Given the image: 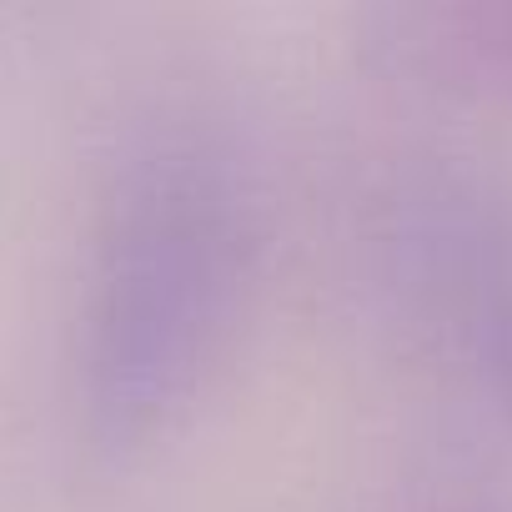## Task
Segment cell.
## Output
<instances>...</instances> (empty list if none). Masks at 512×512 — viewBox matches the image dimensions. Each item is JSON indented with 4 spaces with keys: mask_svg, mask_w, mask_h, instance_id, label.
<instances>
[{
    "mask_svg": "<svg viewBox=\"0 0 512 512\" xmlns=\"http://www.w3.org/2000/svg\"><path fill=\"white\" fill-rule=\"evenodd\" d=\"M392 46L432 76L512 91V0L422 6L392 16Z\"/></svg>",
    "mask_w": 512,
    "mask_h": 512,
    "instance_id": "7a4b0ae2",
    "label": "cell"
},
{
    "mask_svg": "<svg viewBox=\"0 0 512 512\" xmlns=\"http://www.w3.org/2000/svg\"><path fill=\"white\" fill-rule=\"evenodd\" d=\"M477 357H482L492 397L512 412V297H502V302H492L482 312V322H477Z\"/></svg>",
    "mask_w": 512,
    "mask_h": 512,
    "instance_id": "3957f363",
    "label": "cell"
},
{
    "mask_svg": "<svg viewBox=\"0 0 512 512\" xmlns=\"http://www.w3.org/2000/svg\"><path fill=\"white\" fill-rule=\"evenodd\" d=\"M241 282V211L226 171L191 151L141 156L101 226L81 392L96 442L161 432L201 387Z\"/></svg>",
    "mask_w": 512,
    "mask_h": 512,
    "instance_id": "6da1fadb",
    "label": "cell"
}]
</instances>
